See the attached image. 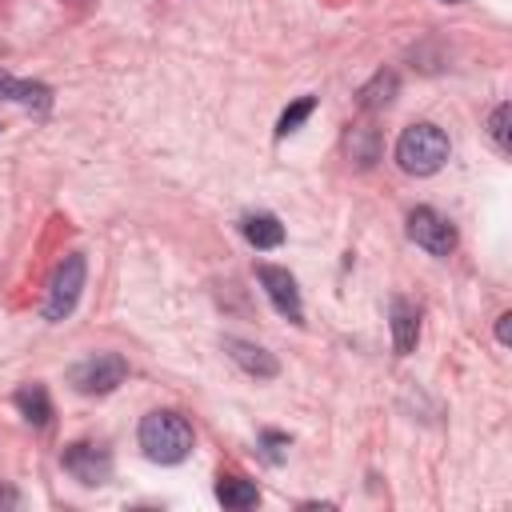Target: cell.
I'll return each instance as SVG.
<instances>
[{"mask_svg":"<svg viewBox=\"0 0 512 512\" xmlns=\"http://www.w3.org/2000/svg\"><path fill=\"white\" fill-rule=\"evenodd\" d=\"M140 452L152 460V464H184L192 456V424L172 412V408H156L140 420Z\"/></svg>","mask_w":512,"mask_h":512,"instance_id":"1","label":"cell"},{"mask_svg":"<svg viewBox=\"0 0 512 512\" xmlns=\"http://www.w3.org/2000/svg\"><path fill=\"white\" fill-rule=\"evenodd\" d=\"M448 152H452V144H448L444 128H436L428 120L408 124L400 132V140H396V164L408 176H432V172H440L448 164Z\"/></svg>","mask_w":512,"mask_h":512,"instance_id":"2","label":"cell"},{"mask_svg":"<svg viewBox=\"0 0 512 512\" xmlns=\"http://www.w3.org/2000/svg\"><path fill=\"white\" fill-rule=\"evenodd\" d=\"M84 280H88V260H84V252H68V256L60 260V268L52 272V284H48V296H44V320H52V324L68 320L72 308L80 304Z\"/></svg>","mask_w":512,"mask_h":512,"instance_id":"3","label":"cell"},{"mask_svg":"<svg viewBox=\"0 0 512 512\" xmlns=\"http://www.w3.org/2000/svg\"><path fill=\"white\" fill-rule=\"evenodd\" d=\"M124 380H128V360L116 356V352H96V356H88V360L68 368V384L80 396H108Z\"/></svg>","mask_w":512,"mask_h":512,"instance_id":"4","label":"cell"},{"mask_svg":"<svg viewBox=\"0 0 512 512\" xmlns=\"http://www.w3.org/2000/svg\"><path fill=\"white\" fill-rule=\"evenodd\" d=\"M404 232H408V240H412L416 248H424L428 256H452V252H456V240H460V236H456V224H452L444 212L428 208V204H420V208L408 212Z\"/></svg>","mask_w":512,"mask_h":512,"instance_id":"5","label":"cell"},{"mask_svg":"<svg viewBox=\"0 0 512 512\" xmlns=\"http://www.w3.org/2000/svg\"><path fill=\"white\" fill-rule=\"evenodd\" d=\"M60 464L84 488H100V484L112 480V452L104 444H96V440H72L60 452Z\"/></svg>","mask_w":512,"mask_h":512,"instance_id":"6","label":"cell"},{"mask_svg":"<svg viewBox=\"0 0 512 512\" xmlns=\"http://www.w3.org/2000/svg\"><path fill=\"white\" fill-rule=\"evenodd\" d=\"M256 280L264 288V296L272 300V308L288 320V324H304V304H300V288L296 276L280 264H256Z\"/></svg>","mask_w":512,"mask_h":512,"instance_id":"7","label":"cell"},{"mask_svg":"<svg viewBox=\"0 0 512 512\" xmlns=\"http://www.w3.org/2000/svg\"><path fill=\"white\" fill-rule=\"evenodd\" d=\"M224 352H228V360H232L236 368H244V372L256 376V380H276V376H280V360H276L268 348L252 344V340L224 336Z\"/></svg>","mask_w":512,"mask_h":512,"instance_id":"8","label":"cell"},{"mask_svg":"<svg viewBox=\"0 0 512 512\" xmlns=\"http://www.w3.org/2000/svg\"><path fill=\"white\" fill-rule=\"evenodd\" d=\"M388 328H392V352L396 356H408L420 340V312L416 304H408L404 296H392L388 304Z\"/></svg>","mask_w":512,"mask_h":512,"instance_id":"9","label":"cell"},{"mask_svg":"<svg viewBox=\"0 0 512 512\" xmlns=\"http://www.w3.org/2000/svg\"><path fill=\"white\" fill-rule=\"evenodd\" d=\"M0 100H12V104L32 108V112H48L52 108V88L40 84V80H20V76L0 68Z\"/></svg>","mask_w":512,"mask_h":512,"instance_id":"10","label":"cell"},{"mask_svg":"<svg viewBox=\"0 0 512 512\" xmlns=\"http://www.w3.org/2000/svg\"><path fill=\"white\" fill-rule=\"evenodd\" d=\"M344 152H348V160L356 168H372L380 160V128L368 124V120H356L348 128V136H344Z\"/></svg>","mask_w":512,"mask_h":512,"instance_id":"11","label":"cell"},{"mask_svg":"<svg viewBox=\"0 0 512 512\" xmlns=\"http://www.w3.org/2000/svg\"><path fill=\"white\" fill-rule=\"evenodd\" d=\"M240 236H244L252 248L268 252V248H280V244H284V224H280L272 212H248V216L240 220Z\"/></svg>","mask_w":512,"mask_h":512,"instance_id":"12","label":"cell"},{"mask_svg":"<svg viewBox=\"0 0 512 512\" xmlns=\"http://www.w3.org/2000/svg\"><path fill=\"white\" fill-rule=\"evenodd\" d=\"M12 400H16L20 416H24L32 428H48V420H52V396H48L44 384H24V388H16Z\"/></svg>","mask_w":512,"mask_h":512,"instance_id":"13","label":"cell"},{"mask_svg":"<svg viewBox=\"0 0 512 512\" xmlns=\"http://www.w3.org/2000/svg\"><path fill=\"white\" fill-rule=\"evenodd\" d=\"M396 92H400V76H396L392 68H388V72L380 68V72H376V76L356 92V104H360L364 112H380V108H388V104H392V96H396Z\"/></svg>","mask_w":512,"mask_h":512,"instance_id":"14","label":"cell"},{"mask_svg":"<svg viewBox=\"0 0 512 512\" xmlns=\"http://www.w3.org/2000/svg\"><path fill=\"white\" fill-rule=\"evenodd\" d=\"M216 500L232 512H244V508H256L260 504V488L244 476H220L216 480Z\"/></svg>","mask_w":512,"mask_h":512,"instance_id":"15","label":"cell"},{"mask_svg":"<svg viewBox=\"0 0 512 512\" xmlns=\"http://www.w3.org/2000/svg\"><path fill=\"white\" fill-rule=\"evenodd\" d=\"M312 108H316V96H300V100H292L284 112H280V120H276V136H288V132H296L308 116H312Z\"/></svg>","mask_w":512,"mask_h":512,"instance_id":"16","label":"cell"},{"mask_svg":"<svg viewBox=\"0 0 512 512\" xmlns=\"http://www.w3.org/2000/svg\"><path fill=\"white\" fill-rule=\"evenodd\" d=\"M508 116H512V104L508 100H500L492 112H488V132H492V140H496V148L500 152H508Z\"/></svg>","mask_w":512,"mask_h":512,"instance_id":"17","label":"cell"},{"mask_svg":"<svg viewBox=\"0 0 512 512\" xmlns=\"http://www.w3.org/2000/svg\"><path fill=\"white\" fill-rule=\"evenodd\" d=\"M284 448H288V436L284 432H276V428H264L260 432V456L268 464H284Z\"/></svg>","mask_w":512,"mask_h":512,"instance_id":"18","label":"cell"},{"mask_svg":"<svg viewBox=\"0 0 512 512\" xmlns=\"http://www.w3.org/2000/svg\"><path fill=\"white\" fill-rule=\"evenodd\" d=\"M496 340H500L504 348L512 344V312H500V316H496Z\"/></svg>","mask_w":512,"mask_h":512,"instance_id":"19","label":"cell"},{"mask_svg":"<svg viewBox=\"0 0 512 512\" xmlns=\"http://www.w3.org/2000/svg\"><path fill=\"white\" fill-rule=\"evenodd\" d=\"M0 508H20V496L12 488H4V484H0Z\"/></svg>","mask_w":512,"mask_h":512,"instance_id":"20","label":"cell"},{"mask_svg":"<svg viewBox=\"0 0 512 512\" xmlns=\"http://www.w3.org/2000/svg\"><path fill=\"white\" fill-rule=\"evenodd\" d=\"M444 4H460V0H444Z\"/></svg>","mask_w":512,"mask_h":512,"instance_id":"21","label":"cell"}]
</instances>
